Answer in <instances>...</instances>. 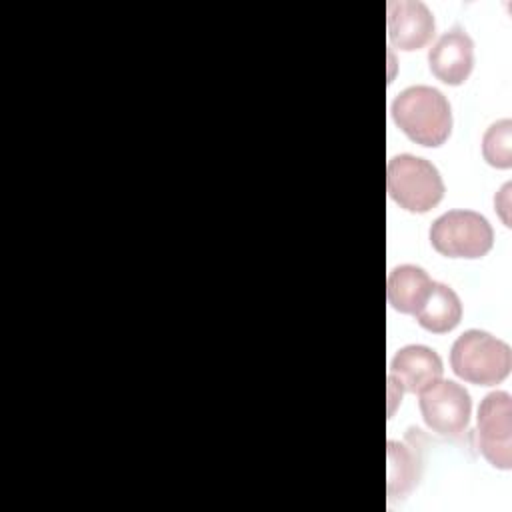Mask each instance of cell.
<instances>
[{"mask_svg": "<svg viewBox=\"0 0 512 512\" xmlns=\"http://www.w3.org/2000/svg\"><path fill=\"white\" fill-rule=\"evenodd\" d=\"M436 30L434 14L420 0L388 2V40L400 50L424 48Z\"/></svg>", "mask_w": 512, "mask_h": 512, "instance_id": "cell-9", "label": "cell"}, {"mask_svg": "<svg viewBox=\"0 0 512 512\" xmlns=\"http://www.w3.org/2000/svg\"><path fill=\"white\" fill-rule=\"evenodd\" d=\"M444 364L436 350L422 344H408L400 348L390 360L388 382L400 392L420 394L442 378Z\"/></svg>", "mask_w": 512, "mask_h": 512, "instance_id": "cell-7", "label": "cell"}, {"mask_svg": "<svg viewBox=\"0 0 512 512\" xmlns=\"http://www.w3.org/2000/svg\"><path fill=\"white\" fill-rule=\"evenodd\" d=\"M432 284L434 280L424 268L414 264H400L390 270L386 280L388 304L402 314L414 316L428 298Z\"/></svg>", "mask_w": 512, "mask_h": 512, "instance_id": "cell-11", "label": "cell"}, {"mask_svg": "<svg viewBox=\"0 0 512 512\" xmlns=\"http://www.w3.org/2000/svg\"><path fill=\"white\" fill-rule=\"evenodd\" d=\"M472 400L464 386L454 380H438L420 392V414L432 432L458 436L468 428Z\"/></svg>", "mask_w": 512, "mask_h": 512, "instance_id": "cell-6", "label": "cell"}, {"mask_svg": "<svg viewBox=\"0 0 512 512\" xmlns=\"http://www.w3.org/2000/svg\"><path fill=\"white\" fill-rule=\"evenodd\" d=\"M478 448L482 456L500 470L512 468V400L504 390L486 394L476 418Z\"/></svg>", "mask_w": 512, "mask_h": 512, "instance_id": "cell-5", "label": "cell"}, {"mask_svg": "<svg viewBox=\"0 0 512 512\" xmlns=\"http://www.w3.org/2000/svg\"><path fill=\"white\" fill-rule=\"evenodd\" d=\"M450 366L454 374L470 384H500L512 368L510 346L486 330L462 332L450 350Z\"/></svg>", "mask_w": 512, "mask_h": 512, "instance_id": "cell-2", "label": "cell"}, {"mask_svg": "<svg viewBox=\"0 0 512 512\" xmlns=\"http://www.w3.org/2000/svg\"><path fill=\"white\" fill-rule=\"evenodd\" d=\"M414 318L424 330L434 334H444L454 330L460 324L462 302L450 286L442 282H434L428 298L424 300L420 310L414 314Z\"/></svg>", "mask_w": 512, "mask_h": 512, "instance_id": "cell-12", "label": "cell"}, {"mask_svg": "<svg viewBox=\"0 0 512 512\" xmlns=\"http://www.w3.org/2000/svg\"><path fill=\"white\" fill-rule=\"evenodd\" d=\"M430 72L448 86H460L468 80L474 66V42L464 28L444 32L428 52Z\"/></svg>", "mask_w": 512, "mask_h": 512, "instance_id": "cell-8", "label": "cell"}, {"mask_svg": "<svg viewBox=\"0 0 512 512\" xmlns=\"http://www.w3.org/2000/svg\"><path fill=\"white\" fill-rule=\"evenodd\" d=\"M482 156L494 168L512 166V122L508 118L496 120L482 136Z\"/></svg>", "mask_w": 512, "mask_h": 512, "instance_id": "cell-13", "label": "cell"}, {"mask_svg": "<svg viewBox=\"0 0 512 512\" xmlns=\"http://www.w3.org/2000/svg\"><path fill=\"white\" fill-rule=\"evenodd\" d=\"M388 196L404 210L424 214L444 196V180L438 168L414 154H398L386 166Z\"/></svg>", "mask_w": 512, "mask_h": 512, "instance_id": "cell-3", "label": "cell"}, {"mask_svg": "<svg viewBox=\"0 0 512 512\" xmlns=\"http://www.w3.org/2000/svg\"><path fill=\"white\" fill-rule=\"evenodd\" d=\"M396 126L420 146H442L452 132V108L446 96L432 86H408L390 106Z\"/></svg>", "mask_w": 512, "mask_h": 512, "instance_id": "cell-1", "label": "cell"}, {"mask_svg": "<svg viewBox=\"0 0 512 512\" xmlns=\"http://www.w3.org/2000/svg\"><path fill=\"white\" fill-rule=\"evenodd\" d=\"M432 248L448 258H482L494 244L490 222L474 210H448L430 226Z\"/></svg>", "mask_w": 512, "mask_h": 512, "instance_id": "cell-4", "label": "cell"}, {"mask_svg": "<svg viewBox=\"0 0 512 512\" xmlns=\"http://www.w3.org/2000/svg\"><path fill=\"white\" fill-rule=\"evenodd\" d=\"M420 430H410L404 442L388 440V496L400 498L408 494L422 474Z\"/></svg>", "mask_w": 512, "mask_h": 512, "instance_id": "cell-10", "label": "cell"}]
</instances>
